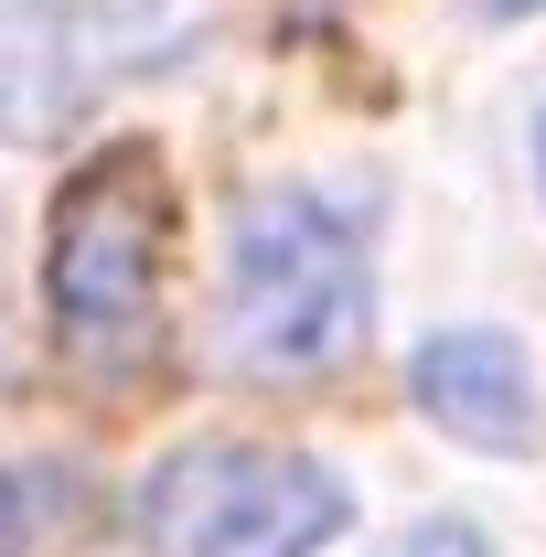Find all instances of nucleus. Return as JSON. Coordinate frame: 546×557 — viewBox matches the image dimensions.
I'll use <instances>...</instances> for the list:
<instances>
[{
  "instance_id": "nucleus-1",
  "label": "nucleus",
  "mask_w": 546,
  "mask_h": 557,
  "mask_svg": "<svg viewBox=\"0 0 546 557\" xmlns=\"http://www.w3.org/2000/svg\"><path fill=\"white\" fill-rule=\"evenodd\" d=\"M375 322V269H364V205L278 183L236 214V258L214 289V354L225 375L258 386H311L364 354Z\"/></svg>"
},
{
  "instance_id": "nucleus-2",
  "label": "nucleus",
  "mask_w": 546,
  "mask_h": 557,
  "mask_svg": "<svg viewBox=\"0 0 546 557\" xmlns=\"http://www.w3.org/2000/svg\"><path fill=\"white\" fill-rule=\"evenodd\" d=\"M161 247H172V214H161V172L150 150L119 139L97 150L54 205V247H44V289H54V333L75 344L86 375H139L161 344Z\"/></svg>"
},
{
  "instance_id": "nucleus-3",
  "label": "nucleus",
  "mask_w": 546,
  "mask_h": 557,
  "mask_svg": "<svg viewBox=\"0 0 546 557\" xmlns=\"http://www.w3.org/2000/svg\"><path fill=\"white\" fill-rule=\"evenodd\" d=\"M204 44V0H0V139H54L150 65H183Z\"/></svg>"
},
{
  "instance_id": "nucleus-4",
  "label": "nucleus",
  "mask_w": 546,
  "mask_h": 557,
  "mask_svg": "<svg viewBox=\"0 0 546 557\" xmlns=\"http://www.w3.org/2000/svg\"><path fill=\"white\" fill-rule=\"evenodd\" d=\"M353 515L333 461L269 440H194L139 483V525L161 557H322Z\"/></svg>"
},
{
  "instance_id": "nucleus-5",
  "label": "nucleus",
  "mask_w": 546,
  "mask_h": 557,
  "mask_svg": "<svg viewBox=\"0 0 546 557\" xmlns=\"http://www.w3.org/2000/svg\"><path fill=\"white\" fill-rule=\"evenodd\" d=\"M418 408L439 418L450 440H472V450H536V375H525V354L504 344V333H429L408 364Z\"/></svg>"
},
{
  "instance_id": "nucleus-6",
  "label": "nucleus",
  "mask_w": 546,
  "mask_h": 557,
  "mask_svg": "<svg viewBox=\"0 0 546 557\" xmlns=\"http://www.w3.org/2000/svg\"><path fill=\"white\" fill-rule=\"evenodd\" d=\"M33 504H44V483L0 472V557H22V547H33Z\"/></svg>"
},
{
  "instance_id": "nucleus-7",
  "label": "nucleus",
  "mask_w": 546,
  "mask_h": 557,
  "mask_svg": "<svg viewBox=\"0 0 546 557\" xmlns=\"http://www.w3.org/2000/svg\"><path fill=\"white\" fill-rule=\"evenodd\" d=\"M386 557H482V536L472 525H418L408 547H386Z\"/></svg>"
},
{
  "instance_id": "nucleus-8",
  "label": "nucleus",
  "mask_w": 546,
  "mask_h": 557,
  "mask_svg": "<svg viewBox=\"0 0 546 557\" xmlns=\"http://www.w3.org/2000/svg\"><path fill=\"white\" fill-rule=\"evenodd\" d=\"M482 11H546V0H482Z\"/></svg>"
}]
</instances>
